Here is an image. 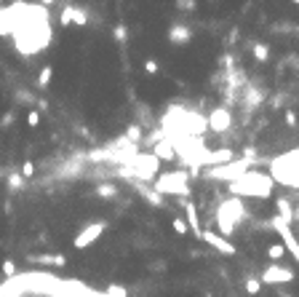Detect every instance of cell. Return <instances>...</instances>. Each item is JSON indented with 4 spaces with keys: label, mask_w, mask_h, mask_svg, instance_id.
I'll list each match as a JSON object with an SVG mask.
<instances>
[{
    "label": "cell",
    "mask_w": 299,
    "mask_h": 297,
    "mask_svg": "<svg viewBox=\"0 0 299 297\" xmlns=\"http://www.w3.org/2000/svg\"><path fill=\"white\" fill-rule=\"evenodd\" d=\"M27 126H30V129L40 126V113H37V110H30V115H27Z\"/></svg>",
    "instance_id": "d590c367"
},
{
    "label": "cell",
    "mask_w": 299,
    "mask_h": 297,
    "mask_svg": "<svg viewBox=\"0 0 299 297\" xmlns=\"http://www.w3.org/2000/svg\"><path fill=\"white\" fill-rule=\"evenodd\" d=\"M286 126H288V129H296V126H299V118H296L294 110H286Z\"/></svg>",
    "instance_id": "8d00e7d4"
},
{
    "label": "cell",
    "mask_w": 299,
    "mask_h": 297,
    "mask_svg": "<svg viewBox=\"0 0 299 297\" xmlns=\"http://www.w3.org/2000/svg\"><path fill=\"white\" fill-rule=\"evenodd\" d=\"M153 188L161 193V196H176V198H190V193H192L187 169H174L168 174H158Z\"/></svg>",
    "instance_id": "3957f363"
},
{
    "label": "cell",
    "mask_w": 299,
    "mask_h": 297,
    "mask_svg": "<svg viewBox=\"0 0 299 297\" xmlns=\"http://www.w3.org/2000/svg\"><path fill=\"white\" fill-rule=\"evenodd\" d=\"M240 102H243V115H251L254 110L265 102V91L262 89H257L254 83H246V89H243V97H240Z\"/></svg>",
    "instance_id": "30bf717a"
},
{
    "label": "cell",
    "mask_w": 299,
    "mask_h": 297,
    "mask_svg": "<svg viewBox=\"0 0 299 297\" xmlns=\"http://www.w3.org/2000/svg\"><path fill=\"white\" fill-rule=\"evenodd\" d=\"M6 177H8V172H6V169H0V180H6Z\"/></svg>",
    "instance_id": "ee69618b"
},
{
    "label": "cell",
    "mask_w": 299,
    "mask_h": 297,
    "mask_svg": "<svg viewBox=\"0 0 299 297\" xmlns=\"http://www.w3.org/2000/svg\"><path fill=\"white\" fill-rule=\"evenodd\" d=\"M265 225H267V228H273L275 233H278L280 238H283L280 244H283V246H286V252H291L294 260L299 263V244H296V238H294V233H291V225H286V222L280 220L278 215H275L273 220H270V222H265Z\"/></svg>",
    "instance_id": "52a82bcc"
},
{
    "label": "cell",
    "mask_w": 299,
    "mask_h": 297,
    "mask_svg": "<svg viewBox=\"0 0 299 297\" xmlns=\"http://www.w3.org/2000/svg\"><path fill=\"white\" fill-rule=\"evenodd\" d=\"M291 3H296V6H299V0H291Z\"/></svg>",
    "instance_id": "7dc6e473"
},
{
    "label": "cell",
    "mask_w": 299,
    "mask_h": 297,
    "mask_svg": "<svg viewBox=\"0 0 299 297\" xmlns=\"http://www.w3.org/2000/svg\"><path fill=\"white\" fill-rule=\"evenodd\" d=\"M136 115H139V120H136V123L139 126H142V129H153V113H150V107L147 105H142V102H139V105H136Z\"/></svg>",
    "instance_id": "44dd1931"
},
{
    "label": "cell",
    "mask_w": 299,
    "mask_h": 297,
    "mask_svg": "<svg viewBox=\"0 0 299 297\" xmlns=\"http://www.w3.org/2000/svg\"><path fill=\"white\" fill-rule=\"evenodd\" d=\"M93 193H96L99 198H118V193H120V188L118 185H112V182H99L96 188H93Z\"/></svg>",
    "instance_id": "ffe728a7"
},
{
    "label": "cell",
    "mask_w": 299,
    "mask_h": 297,
    "mask_svg": "<svg viewBox=\"0 0 299 297\" xmlns=\"http://www.w3.org/2000/svg\"><path fill=\"white\" fill-rule=\"evenodd\" d=\"M238 38H240V32L235 30V27H232V30L227 32V43H230V46H232V43H238Z\"/></svg>",
    "instance_id": "ab89813d"
},
{
    "label": "cell",
    "mask_w": 299,
    "mask_h": 297,
    "mask_svg": "<svg viewBox=\"0 0 299 297\" xmlns=\"http://www.w3.org/2000/svg\"><path fill=\"white\" fill-rule=\"evenodd\" d=\"M182 203V209H184V220H187V225H190V230L195 236H203V228H201V217H198V206H195V201L192 198H179Z\"/></svg>",
    "instance_id": "5bb4252c"
},
{
    "label": "cell",
    "mask_w": 299,
    "mask_h": 297,
    "mask_svg": "<svg viewBox=\"0 0 299 297\" xmlns=\"http://www.w3.org/2000/svg\"><path fill=\"white\" fill-rule=\"evenodd\" d=\"M201 238L214 249V252H219V254H224V257H232V254H235V244H232L230 238H224L222 233H217V230H203Z\"/></svg>",
    "instance_id": "9c48e42d"
},
{
    "label": "cell",
    "mask_w": 299,
    "mask_h": 297,
    "mask_svg": "<svg viewBox=\"0 0 299 297\" xmlns=\"http://www.w3.org/2000/svg\"><path fill=\"white\" fill-rule=\"evenodd\" d=\"M3 276L8 278V281L19 276V273H16V263H14V260H6V263H3Z\"/></svg>",
    "instance_id": "f546056e"
},
{
    "label": "cell",
    "mask_w": 299,
    "mask_h": 297,
    "mask_svg": "<svg viewBox=\"0 0 299 297\" xmlns=\"http://www.w3.org/2000/svg\"><path fill=\"white\" fill-rule=\"evenodd\" d=\"M192 40V27L184 22H174L168 27V43L171 46H187Z\"/></svg>",
    "instance_id": "4fadbf2b"
},
{
    "label": "cell",
    "mask_w": 299,
    "mask_h": 297,
    "mask_svg": "<svg viewBox=\"0 0 299 297\" xmlns=\"http://www.w3.org/2000/svg\"><path fill=\"white\" fill-rule=\"evenodd\" d=\"M123 137L128 139L131 145H139V147H142V142H144V129H142V126H139L136 120H134V123H128V126H126Z\"/></svg>",
    "instance_id": "ac0fdd59"
},
{
    "label": "cell",
    "mask_w": 299,
    "mask_h": 297,
    "mask_svg": "<svg viewBox=\"0 0 299 297\" xmlns=\"http://www.w3.org/2000/svg\"><path fill=\"white\" fill-rule=\"evenodd\" d=\"M246 217H248L246 203H243V198H235V196L224 198L219 206H217V215H214V220H217V230H219L224 238H230L232 233H235V228Z\"/></svg>",
    "instance_id": "7a4b0ae2"
},
{
    "label": "cell",
    "mask_w": 299,
    "mask_h": 297,
    "mask_svg": "<svg viewBox=\"0 0 299 297\" xmlns=\"http://www.w3.org/2000/svg\"><path fill=\"white\" fill-rule=\"evenodd\" d=\"M131 185H134V190H136L153 209H163V206H166V196H161V193H158L153 185H144V182H131Z\"/></svg>",
    "instance_id": "7c38bea8"
},
{
    "label": "cell",
    "mask_w": 299,
    "mask_h": 297,
    "mask_svg": "<svg viewBox=\"0 0 299 297\" xmlns=\"http://www.w3.org/2000/svg\"><path fill=\"white\" fill-rule=\"evenodd\" d=\"M270 107H273V110H283L286 107V94H275L273 99H270Z\"/></svg>",
    "instance_id": "836d02e7"
},
{
    "label": "cell",
    "mask_w": 299,
    "mask_h": 297,
    "mask_svg": "<svg viewBox=\"0 0 299 297\" xmlns=\"http://www.w3.org/2000/svg\"><path fill=\"white\" fill-rule=\"evenodd\" d=\"M153 155L158 161H176V150H174V145L168 142V139H163V142H158L155 147H153Z\"/></svg>",
    "instance_id": "e0dca14e"
},
{
    "label": "cell",
    "mask_w": 299,
    "mask_h": 297,
    "mask_svg": "<svg viewBox=\"0 0 299 297\" xmlns=\"http://www.w3.org/2000/svg\"><path fill=\"white\" fill-rule=\"evenodd\" d=\"M0 6H3V0H0Z\"/></svg>",
    "instance_id": "c3c4849f"
},
{
    "label": "cell",
    "mask_w": 299,
    "mask_h": 297,
    "mask_svg": "<svg viewBox=\"0 0 299 297\" xmlns=\"http://www.w3.org/2000/svg\"><path fill=\"white\" fill-rule=\"evenodd\" d=\"M14 120H16V110H8V113L0 118V129H11Z\"/></svg>",
    "instance_id": "1f68e13d"
},
{
    "label": "cell",
    "mask_w": 299,
    "mask_h": 297,
    "mask_svg": "<svg viewBox=\"0 0 299 297\" xmlns=\"http://www.w3.org/2000/svg\"><path fill=\"white\" fill-rule=\"evenodd\" d=\"M54 3H56V0H40V6H43V8H51Z\"/></svg>",
    "instance_id": "7bdbcfd3"
},
{
    "label": "cell",
    "mask_w": 299,
    "mask_h": 297,
    "mask_svg": "<svg viewBox=\"0 0 299 297\" xmlns=\"http://www.w3.org/2000/svg\"><path fill=\"white\" fill-rule=\"evenodd\" d=\"M105 230H107V220H93V222H88V225H83V228L78 230V236H75L72 246H75V249H86V246L93 244V241H99L102 236H105Z\"/></svg>",
    "instance_id": "5b68a950"
},
{
    "label": "cell",
    "mask_w": 299,
    "mask_h": 297,
    "mask_svg": "<svg viewBox=\"0 0 299 297\" xmlns=\"http://www.w3.org/2000/svg\"><path fill=\"white\" fill-rule=\"evenodd\" d=\"M211 3H214V0H211Z\"/></svg>",
    "instance_id": "f907efd6"
},
{
    "label": "cell",
    "mask_w": 299,
    "mask_h": 297,
    "mask_svg": "<svg viewBox=\"0 0 299 297\" xmlns=\"http://www.w3.org/2000/svg\"><path fill=\"white\" fill-rule=\"evenodd\" d=\"M150 271L163 273V271H166V260H155V263H150Z\"/></svg>",
    "instance_id": "f35d334b"
},
{
    "label": "cell",
    "mask_w": 299,
    "mask_h": 297,
    "mask_svg": "<svg viewBox=\"0 0 299 297\" xmlns=\"http://www.w3.org/2000/svg\"><path fill=\"white\" fill-rule=\"evenodd\" d=\"M273 188H275V180L270 174H262V172H246L243 177H238L235 182L227 185V193L235 198H270L273 196Z\"/></svg>",
    "instance_id": "6da1fadb"
},
{
    "label": "cell",
    "mask_w": 299,
    "mask_h": 297,
    "mask_svg": "<svg viewBox=\"0 0 299 297\" xmlns=\"http://www.w3.org/2000/svg\"><path fill=\"white\" fill-rule=\"evenodd\" d=\"M251 54H254V59L262 62V64L270 62V46L267 43H254V46H251Z\"/></svg>",
    "instance_id": "603a6c76"
},
{
    "label": "cell",
    "mask_w": 299,
    "mask_h": 297,
    "mask_svg": "<svg viewBox=\"0 0 299 297\" xmlns=\"http://www.w3.org/2000/svg\"><path fill=\"white\" fill-rule=\"evenodd\" d=\"M105 294L107 297H128V289H126V286H120V284H110Z\"/></svg>",
    "instance_id": "83f0119b"
},
{
    "label": "cell",
    "mask_w": 299,
    "mask_h": 297,
    "mask_svg": "<svg viewBox=\"0 0 299 297\" xmlns=\"http://www.w3.org/2000/svg\"><path fill=\"white\" fill-rule=\"evenodd\" d=\"M27 260L35 265H54V268H64L67 265V257L64 254H48V252H43V254H27Z\"/></svg>",
    "instance_id": "9a60e30c"
},
{
    "label": "cell",
    "mask_w": 299,
    "mask_h": 297,
    "mask_svg": "<svg viewBox=\"0 0 299 297\" xmlns=\"http://www.w3.org/2000/svg\"><path fill=\"white\" fill-rule=\"evenodd\" d=\"M174 6L179 8V11H195V8H198V0H176Z\"/></svg>",
    "instance_id": "4dcf8cb0"
},
{
    "label": "cell",
    "mask_w": 299,
    "mask_h": 297,
    "mask_svg": "<svg viewBox=\"0 0 299 297\" xmlns=\"http://www.w3.org/2000/svg\"><path fill=\"white\" fill-rule=\"evenodd\" d=\"M275 209H278V217L286 222V225H291L294 222V206H291V201H288L286 196H278L275 198Z\"/></svg>",
    "instance_id": "2e32d148"
},
{
    "label": "cell",
    "mask_w": 299,
    "mask_h": 297,
    "mask_svg": "<svg viewBox=\"0 0 299 297\" xmlns=\"http://www.w3.org/2000/svg\"><path fill=\"white\" fill-rule=\"evenodd\" d=\"M171 228H174V233H176V236H187V233H190V225H187V220H184V217H174Z\"/></svg>",
    "instance_id": "4316f807"
},
{
    "label": "cell",
    "mask_w": 299,
    "mask_h": 297,
    "mask_svg": "<svg viewBox=\"0 0 299 297\" xmlns=\"http://www.w3.org/2000/svg\"><path fill=\"white\" fill-rule=\"evenodd\" d=\"M14 99L19 102V105H27V107H30V105H35V97H32V91L30 89H16V94H14Z\"/></svg>",
    "instance_id": "cb8c5ba5"
},
{
    "label": "cell",
    "mask_w": 299,
    "mask_h": 297,
    "mask_svg": "<svg viewBox=\"0 0 299 297\" xmlns=\"http://www.w3.org/2000/svg\"><path fill=\"white\" fill-rule=\"evenodd\" d=\"M51 78H54V67H51V64H43V70L37 72V89H48Z\"/></svg>",
    "instance_id": "7402d4cb"
},
{
    "label": "cell",
    "mask_w": 299,
    "mask_h": 297,
    "mask_svg": "<svg viewBox=\"0 0 299 297\" xmlns=\"http://www.w3.org/2000/svg\"><path fill=\"white\" fill-rule=\"evenodd\" d=\"M296 220H299V206L294 209V222H296Z\"/></svg>",
    "instance_id": "f6af8a7d"
},
{
    "label": "cell",
    "mask_w": 299,
    "mask_h": 297,
    "mask_svg": "<svg viewBox=\"0 0 299 297\" xmlns=\"http://www.w3.org/2000/svg\"><path fill=\"white\" fill-rule=\"evenodd\" d=\"M251 166H254V161L248 158H238V161H230V163H222V166H209V169H203L206 177L211 180H222V182H235L238 177H243L246 172H251Z\"/></svg>",
    "instance_id": "277c9868"
},
{
    "label": "cell",
    "mask_w": 299,
    "mask_h": 297,
    "mask_svg": "<svg viewBox=\"0 0 299 297\" xmlns=\"http://www.w3.org/2000/svg\"><path fill=\"white\" fill-rule=\"evenodd\" d=\"M24 177H22V172H19V169H11V172H8V177H6V188L8 190H11V193H22L24 190Z\"/></svg>",
    "instance_id": "d6986e66"
},
{
    "label": "cell",
    "mask_w": 299,
    "mask_h": 297,
    "mask_svg": "<svg viewBox=\"0 0 299 297\" xmlns=\"http://www.w3.org/2000/svg\"><path fill=\"white\" fill-rule=\"evenodd\" d=\"M35 110H37V113H45V110H48V102H45V99H37V102H35Z\"/></svg>",
    "instance_id": "b9f144b4"
},
{
    "label": "cell",
    "mask_w": 299,
    "mask_h": 297,
    "mask_svg": "<svg viewBox=\"0 0 299 297\" xmlns=\"http://www.w3.org/2000/svg\"><path fill=\"white\" fill-rule=\"evenodd\" d=\"M280 297H294L291 292H280Z\"/></svg>",
    "instance_id": "bcb514c9"
},
{
    "label": "cell",
    "mask_w": 299,
    "mask_h": 297,
    "mask_svg": "<svg viewBox=\"0 0 299 297\" xmlns=\"http://www.w3.org/2000/svg\"><path fill=\"white\" fill-rule=\"evenodd\" d=\"M19 172H22V177H24V180H30V177H35V163H32V161H24Z\"/></svg>",
    "instance_id": "d6a6232c"
},
{
    "label": "cell",
    "mask_w": 299,
    "mask_h": 297,
    "mask_svg": "<svg viewBox=\"0 0 299 297\" xmlns=\"http://www.w3.org/2000/svg\"><path fill=\"white\" fill-rule=\"evenodd\" d=\"M206 120H209V132L214 134H227L232 129V110L227 105H219L214 107L209 115H206Z\"/></svg>",
    "instance_id": "8992f818"
},
{
    "label": "cell",
    "mask_w": 299,
    "mask_h": 297,
    "mask_svg": "<svg viewBox=\"0 0 299 297\" xmlns=\"http://www.w3.org/2000/svg\"><path fill=\"white\" fill-rule=\"evenodd\" d=\"M112 38H115V43L123 46V43L128 40V27H126L123 22H118L115 27H112Z\"/></svg>",
    "instance_id": "d4e9b609"
},
{
    "label": "cell",
    "mask_w": 299,
    "mask_h": 297,
    "mask_svg": "<svg viewBox=\"0 0 299 297\" xmlns=\"http://www.w3.org/2000/svg\"><path fill=\"white\" fill-rule=\"evenodd\" d=\"M246 292L248 294H259L262 292V281H259V278H254V276L246 278Z\"/></svg>",
    "instance_id": "f1b7e54d"
},
{
    "label": "cell",
    "mask_w": 299,
    "mask_h": 297,
    "mask_svg": "<svg viewBox=\"0 0 299 297\" xmlns=\"http://www.w3.org/2000/svg\"><path fill=\"white\" fill-rule=\"evenodd\" d=\"M158 70H161V64H158V59H144V72H147V75H155Z\"/></svg>",
    "instance_id": "e575fe53"
},
{
    "label": "cell",
    "mask_w": 299,
    "mask_h": 297,
    "mask_svg": "<svg viewBox=\"0 0 299 297\" xmlns=\"http://www.w3.org/2000/svg\"><path fill=\"white\" fill-rule=\"evenodd\" d=\"M243 158H248V161H259V153L254 150V147H243Z\"/></svg>",
    "instance_id": "74e56055"
},
{
    "label": "cell",
    "mask_w": 299,
    "mask_h": 297,
    "mask_svg": "<svg viewBox=\"0 0 299 297\" xmlns=\"http://www.w3.org/2000/svg\"><path fill=\"white\" fill-rule=\"evenodd\" d=\"M206 297H211V294H206Z\"/></svg>",
    "instance_id": "681fc988"
},
{
    "label": "cell",
    "mask_w": 299,
    "mask_h": 297,
    "mask_svg": "<svg viewBox=\"0 0 299 297\" xmlns=\"http://www.w3.org/2000/svg\"><path fill=\"white\" fill-rule=\"evenodd\" d=\"M59 24H62V27H70V24L86 27V24H88V14L83 11L80 6H72V3H67V6L62 8V14H59Z\"/></svg>",
    "instance_id": "8fae6325"
},
{
    "label": "cell",
    "mask_w": 299,
    "mask_h": 297,
    "mask_svg": "<svg viewBox=\"0 0 299 297\" xmlns=\"http://www.w3.org/2000/svg\"><path fill=\"white\" fill-rule=\"evenodd\" d=\"M294 271L291 268H286V265H278V263H270L265 271H262L259 276V281L262 284H288V281H294Z\"/></svg>",
    "instance_id": "ba28073f"
},
{
    "label": "cell",
    "mask_w": 299,
    "mask_h": 297,
    "mask_svg": "<svg viewBox=\"0 0 299 297\" xmlns=\"http://www.w3.org/2000/svg\"><path fill=\"white\" fill-rule=\"evenodd\" d=\"M283 254H286V246H283V244H273V246H267V257L273 260V263H280V260H283Z\"/></svg>",
    "instance_id": "484cf974"
},
{
    "label": "cell",
    "mask_w": 299,
    "mask_h": 297,
    "mask_svg": "<svg viewBox=\"0 0 299 297\" xmlns=\"http://www.w3.org/2000/svg\"><path fill=\"white\" fill-rule=\"evenodd\" d=\"M75 132H78L80 137H86V139H91V129H88V126H75Z\"/></svg>",
    "instance_id": "60d3db41"
}]
</instances>
